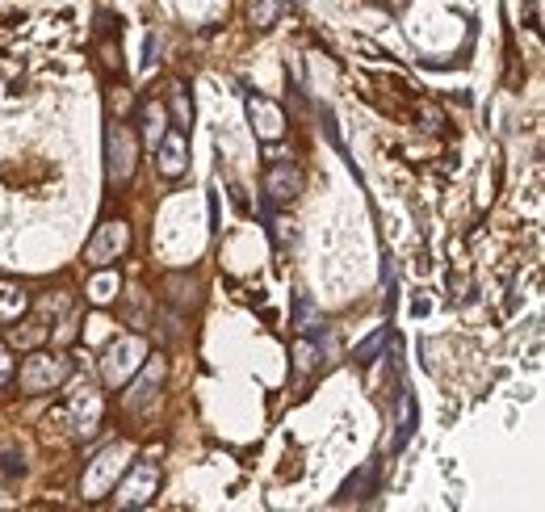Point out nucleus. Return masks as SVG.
Here are the masks:
<instances>
[{
	"label": "nucleus",
	"mask_w": 545,
	"mask_h": 512,
	"mask_svg": "<svg viewBox=\"0 0 545 512\" xmlns=\"http://www.w3.org/2000/svg\"><path fill=\"white\" fill-rule=\"evenodd\" d=\"M131 458H134V446H126V441L101 449L97 458L88 462L84 479H80V496L84 500H105L109 491H114V483L122 479V470L131 467Z\"/></svg>",
	"instance_id": "obj_1"
},
{
	"label": "nucleus",
	"mask_w": 545,
	"mask_h": 512,
	"mask_svg": "<svg viewBox=\"0 0 545 512\" xmlns=\"http://www.w3.org/2000/svg\"><path fill=\"white\" fill-rule=\"evenodd\" d=\"M72 378V361L64 353H30L17 370V382H22L25 395H46L54 387H64Z\"/></svg>",
	"instance_id": "obj_2"
},
{
	"label": "nucleus",
	"mask_w": 545,
	"mask_h": 512,
	"mask_svg": "<svg viewBox=\"0 0 545 512\" xmlns=\"http://www.w3.org/2000/svg\"><path fill=\"white\" fill-rule=\"evenodd\" d=\"M134 160H139V139L131 126H109L105 131V176L109 186H126L134 176Z\"/></svg>",
	"instance_id": "obj_3"
},
{
	"label": "nucleus",
	"mask_w": 545,
	"mask_h": 512,
	"mask_svg": "<svg viewBox=\"0 0 545 512\" xmlns=\"http://www.w3.org/2000/svg\"><path fill=\"white\" fill-rule=\"evenodd\" d=\"M155 487H160V467H155L152 458H143V462L122 470V479L114 483L109 496H114L122 508H143V504H152Z\"/></svg>",
	"instance_id": "obj_4"
},
{
	"label": "nucleus",
	"mask_w": 545,
	"mask_h": 512,
	"mask_svg": "<svg viewBox=\"0 0 545 512\" xmlns=\"http://www.w3.org/2000/svg\"><path fill=\"white\" fill-rule=\"evenodd\" d=\"M126 248H131V227H126L122 218H109V223H101V227L88 236V244H84V265L101 269V265L118 261Z\"/></svg>",
	"instance_id": "obj_5"
},
{
	"label": "nucleus",
	"mask_w": 545,
	"mask_h": 512,
	"mask_svg": "<svg viewBox=\"0 0 545 512\" xmlns=\"http://www.w3.org/2000/svg\"><path fill=\"white\" fill-rule=\"evenodd\" d=\"M143 357H147L143 336H122L105 349V357H101V374H105L109 387H122V382H131V374L143 366Z\"/></svg>",
	"instance_id": "obj_6"
},
{
	"label": "nucleus",
	"mask_w": 545,
	"mask_h": 512,
	"mask_svg": "<svg viewBox=\"0 0 545 512\" xmlns=\"http://www.w3.org/2000/svg\"><path fill=\"white\" fill-rule=\"evenodd\" d=\"M164 374H168V361H164L160 353H155L152 361H143L139 370L131 374V391H126L122 407H126V412H147V407L155 404L160 387H164Z\"/></svg>",
	"instance_id": "obj_7"
},
{
	"label": "nucleus",
	"mask_w": 545,
	"mask_h": 512,
	"mask_svg": "<svg viewBox=\"0 0 545 512\" xmlns=\"http://www.w3.org/2000/svg\"><path fill=\"white\" fill-rule=\"evenodd\" d=\"M67 428L76 437H88V433H97L101 428V395L97 387H80L72 399H67Z\"/></svg>",
	"instance_id": "obj_8"
},
{
	"label": "nucleus",
	"mask_w": 545,
	"mask_h": 512,
	"mask_svg": "<svg viewBox=\"0 0 545 512\" xmlns=\"http://www.w3.org/2000/svg\"><path fill=\"white\" fill-rule=\"evenodd\" d=\"M302 189V176H298L294 164H272L269 176H264V194H269L272 206H290Z\"/></svg>",
	"instance_id": "obj_9"
},
{
	"label": "nucleus",
	"mask_w": 545,
	"mask_h": 512,
	"mask_svg": "<svg viewBox=\"0 0 545 512\" xmlns=\"http://www.w3.org/2000/svg\"><path fill=\"white\" fill-rule=\"evenodd\" d=\"M248 118H252V131L261 135L264 143L282 139L285 135V114L272 105L269 97H248Z\"/></svg>",
	"instance_id": "obj_10"
},
{
	"label": "nucleus",
	"mask_w": 545,
	"mask_h": 512,
	"mask_svg": "<svg viewBox=\"0 0 545 512\" xmlns=\"http://www.w3.org/2000/svg\"><path fill=\"white\" fill-rule=\"evenodd\" d=\"M155 164H160L164 176H181L189 164V143L185 131H164L160 135V152H155Z\"/></svg>",
	"instance_id": "obj_11"
},
{
	"label": "nucleus",
	"mask_w": 545,
	"mask_h": 512,
	"mask_svg": "<svg viewBox=\"0 0 545 512\" xmlns=\"http://www.w3.org/2000/svg\"><path fill=\"white\" fill-rule=\"evenodd\" d=\"M164 295H168V303H173L176 311H193V306L202 303V286H197V277L173 273V277H164Z\"/></svg>",
	"instance_id": "obj_12"
},
{
	"label": "nucleus",
	"mask_w": 545,
	"mask_h": 512,
	"mask_svg": "<svg viewBox=\"0 0 545 512\" xmlns=\"http://www.w3.org/2000/svg\"><path fill=\"white\" fill-rule=\"evenodd\" d=\"M373 483H378V462H365V467H361L357 475H349V483L340 487L336 504H352V500H365V496H373Z\"/></svg>",
	"instance_id": "obj_13"
},
{
	"label": "nucleus",
	"mask_w": 545,
	"mask_h": 512,
	"mask_svg": "<svg viewBox=\"0 0 545 512\" xmlns=\"http://www.w3.org/2000/svg\"><path fill=\"white\" fill-rule=\"evenodd\" d=\"M411 433H415V399H411V391H407V387H399V433H394L391 446L403 449L407 441H411Z\"/></svg>",
	"instance_id": "obj_14"
},
{
	"label": "nucleus",
	"mask_w": 545,
	"mask_h": 512,
	"mask_svg": "<svg viewBox=\"0 0 545 512\" xmlns=\"http://www.w3.org/2000/svg\"><path fill=\"white\" fill-rule=\"evenodd\" d=\"M118 286H122V282H118V273L101 265V273L93 277V286H88V298H93L97 306H105V303H114V295H118Z\"/></svg>",
	"instance_id": "obj_15"
},
{
	"label": "nucleus",
	"mask_w": 545,
	"mask_h": 512,
	"mask_svg": "<svg viewBox=\"0 0 545 512\" xmlns=\"http://www.w3.org/2000/svg\"><path fill=\"white\" fill-rule=\"evenodd\" d=\"M168 105H173L176 131H185L189 122H193V101H189V88L185 85H173V93H168Z\"/></svg>",
	"instance_id": "obj_16"
},
{
	"label": "nucleus",
	"mask_w": 545,
	"mask_h": 512,
	"mask_svg": "<svg viewBox=\"0 0 545 512\" xmlns=\"http://www.w3.org/2000/svg\"><path fill=\"white\" fill-rule=\"evenodd\" d=\"M25 295L13 282H0V319H22Z\"/></svg>",
	"instance_id": "obj_17"
},
{
	"label": "nucleus",
	"mask_w": 545,
	"mask_h": 512,
	"mask_svg": "<svg viewBox=\"0 0 545 512\" xmlns=\"http://www.w3.org/2000/svg\"><path fill=\"white\" fill-rule=\"evenodd\" d=\"M22 475H25V458H22V449L9 441V446L0 449V479L13 483V479H22Z\"/></svg>",
	"instance_id": "obj_18"
},
{
	"label": "nucleus",
	"mask_w": 545,
	"mask_h": 512,
	"mask_svg": "<svg viewBox=\"0 0 545 512\" xmlns=\"http://www.w3.org/2000/svg\"><path fill=\"white\" fill-rule=\"evenodd\" d=\"M164 131H168V126H164V109L155 105V101H147V105H143V139L155 147Z\"/></svg>",
	"instance_id": "obj_19"
},
{
	"label": "nucleus",
	"mask_w": 545,
	"mask_h": 512,
	"mask_svg": "<svg viewBox=\"0 0 545 512\" xmlns=\"http://www.w3.org/2000/svg\"><path fill=\"white\" fill-rule=\"evenodd\" d=\"M315 361H319V345H315V340H298V345H294V370L311 374V370H315Z\"/></svg>",
	"instance_id": "obj_20"
},
{
	"label": "nucleus",
	"mask_w": 545,
	"mask_h": 512,
	"mask_svg": "<svg viewBox=\"0 0 545 512\" xmlns=\"http://www.w3.org/2000/svg\"><path fill=\"white\" fill-rule=\"evenodd\" d=\"M277 13H282L277 0H252V5H248V17L256 25H272V22H277Z\"/></svg>",
	"instance_id": "obj_21"
},
{
	"label": "nucleus",
	"mask_w": 545,
	"mask_h": 512,
	"mask_svg": "<svg viewBox=\"0 0 545 512\" xmlns=\"http://www.w3.org/2000/svg\"><path fill=\"white\" fill-rule=\"evenodd\" d=\"M386 336H391V327H382V332H373V336L365 340V345H361V349H357V361H361V366H365V361H373V357H378V353H382V345H386Z\"/></svg>",
	"instance_id": "obj_22"
},
{
	"label": "nucleus",
	"mask_w": 545,
	"mask_h": 512,
	"mask_svg": "<svg viewBox=\"0 0 545 512\" xmlns=\"http://www.w3.org/2000/svg\"><path fill=\"white\" fill-rule=\"evenodd\" d=\"M43 336H46L43 324H25V327H17V332H13V345H25V349H34Z\"/></svg>",
	"instance_id": "obj_23"
},
{
	"label": "nucleus",
	"mask_w": 545,
	"mask_h": 512,
	"mask_svg": "<svg viewBox=\"0 0 545 512\" xmlns=\"http://www.w3.org/2000/svg\"><path fill=\"white\" fill-rule=\"evenodd\" d=\"M298 327H311L315 324V303H311V298L306 295H298V319H294Z\"/></svg>",
	"instance_id": "obj_24"
},
{
	"label": "nucleus",
	"mask_w": 545,
	"mask_h": 512,
	"mask_svg": "<svg viewBox=\"0 0 545 512\" xmlns=\"http://www.w3.org/2000/svg\"><path fill=\"white\" fill-rule=\"evenodd\" d=\"M9 378H13V361H9V349L0 345V387H9Z\"/></svg>",
	"instance_id": "obj_25"
}]
</instances>
